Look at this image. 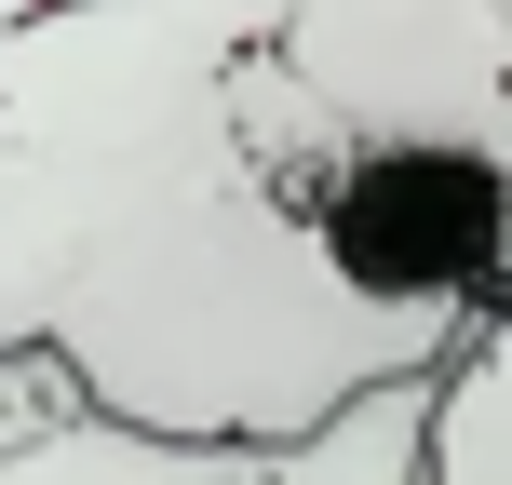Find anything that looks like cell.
I'll use <instances>...</instances> for the list:
<instances>
[{"label": "cell", "mask_w": 512, "mask_h": 485, "mask_svg": "<svg viewBox=\"0 0 512 485\" xmlns=\"http://www.w3.org/2000/svg\"><path fill=\"white\" fill-rule=\"evenodd\" d=\"M512 108V0L0 14V351L149 445L283 459L432 364L324 283L351 135Z\"/></svg>", "instance_id": "6da1fadb"}, {"label": "cell", "mask_w": 512, "mask_h": 485, "mask_svg": "<svg viewBox=\"0 0 512 485\" xmlns=\"http://www.w3.org/2000/svg\"><path fill=\"white\" fill-rule=\"evenodd\" d=\"M405 485H512V324H472L418 378V472Z\"/></svg>", "instance_id": "3957f363"}, {"label": "cell", "mask_w": 512, "mask_h": 485, "mask_svg": "<svg viewBox=\"0 0 512 485\" xmlns=\"http://www.w3.org/2000/svg\"><path fill=\"white\" fill-rule=\"evenodd\" d=\"M418 472V391H378V405L324 418L310 445L283 459H243V445H149V432H108V418H54L41 445H14L0 485H405Z\"/></svg>", "instance_id": "7a4b0ae2"}, {"label": "cell", "mask_w": 512, "mask_h": 485, "mask_svg": "<svg viewBox=\"0 0 512 485\" xmlns=\"http://www.w3.org/2000/svg\"><path fill=\"white\" fill-rule=\"evenodd\" d=\"M54 418H68V378H54V364H14V351H0V459H14V445H41Z\"/></svg>", "instance_id": "277c9868"}]
</instances>
